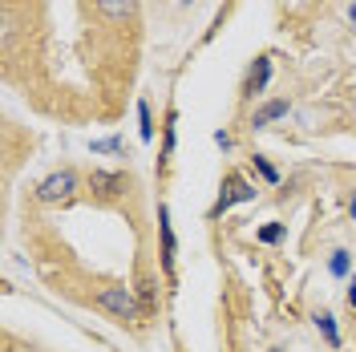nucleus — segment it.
<instances>
[{"label": "nucleus", "mask_w": 356, "mask_h": 352, "mask_svg": "<svg viewBox=\"0 0 356 352\" xmlns=\"http://www.w3.org/2000/svg\"><path fill=\"white\" fill-rule=\"evenodd\" d=\"M158 235H162V275L175 280V255H178V239H175V227H170V211L158 207Z\"/></svg>", "instance_id": "20e7f679"}, {"label": "nucleus", "mask_w": 356, "mask_h": 352, "mask_svg": "<svg viewBox=\"0 0 356 352\" xmlns=\"http://www.w3.org/2000/svg\"><path fill=\"white\" fill-rule=\"evenodd\" d=\"M178 110L175 106H170V110H166V126H162V158H158V166H166V162H170V154H175V142H178Z\"/></svg>", "instance_id": "1a4fd4ad"}, {"label": "nucleus", "mask_w": 356, "mask_h": 352, "mask_svg": "<svg viewBox=\"0 0 356 352\" xmlns=\"http://www.w3.org/2000/svg\"><path fill=\"white\" fill-rule=\"evenodd\" d=\"M182 4H191V0H182Z\"/></svg>", "instance_id": "4be33fe9"}, {"label": "nucleus", "mask_w": 356, "mask_h": 352, "mask_svg": "<svg viewBox=\"0 0 356 352\" xmlns=\"http://www.w3.org/2000/svg\"><path fill=\"white\" fill-rule=\"evenodd\" d=\"M251 198H255V186H251V182H247V178L239 175V170H231V175L222 178V191H219L215 207H211L207 215H211V219H219V215H227V211H231L235 202H251Z\"/></svg>", "instance_id": "f03ea898"}, {"label": "nucleus", "mask_w": 356, "mask_h": 352, "mask_svg": "<svg viewBox=\"0 0 356 352\" xmlns=\"http://www.w3.org/2000/svg\"><path fill=\"white\" fill-rule=\"evenodd\" d=\"M73 191H77V175L73 170H57V175H49L37 186V198L41 202H65V198H73Z\"/></svg>", "instance_id": "7ed1b4c3"}, {"label": "nucleus", "mask_w": 356, "mask_h": 352, "mask_svg": "<svg viewBox=\"0 0 356 352\" xmlns=\"http://www.w3.org/2000/svg\"><path fill=\"white\" fill-rule=\"evenodd\" d=\"M284 235H288V223H267V227L255 231V239H259V243H280Z\"/></svg>", "instance_id": "ddd939ff"}, {"label": "nucleus", "mask_w": 356, "mask_h": 352, "mask_svg": "<svg viewBox=\"0 0 356 352\" xmlns=\"http://www.w3.org/2000/svg\"><path fill=\"white\" fill-rule=\"evenodd\" d=\"M271 81V57H255V65L247 73V86H243V97H259Z\"/></svg>", "instance_id": "0eeeda50"}, {"label": "nucleus", "mask_w": 356, "mask_h": 352, "mask_svg": "<svg viewBox=\"0 0 356 352\" xmlns=\"http://www.w3.org/2000/svg\"><path fill=\"white\" fill-rule=\"evenodd\" d=\"M288 97H275V102H267V106H259V110L251 113V130H267L271 122H280V118H288Z\"/></svg>", "instance_id": "423d86ee"}, {"label": "nucleus", "mask_w": 356, "mask_h": 352, "mask_svg": "<svg viewBox=\"0 0 356 352\" xmlns=\"http://www.w3.org/2000/svg\"><path fill=\"white\" fill-rule=\"evenodd\" d=\"M215 146H219V150H231V146H235V138H231L227 130H219V134H215Z\"/></svg>", "instance_id": "f3484780"}, {"label": "nucleus", "mask_w": 356, "mask_h": 352, "mask_svg": "<svg viewBox=\"0 0 356 352\" xmlns=\"http://www.w3.org/2000/svg\"><path fill=\"white\" fill-rule=\"evenodd\" d=\"M348 215H353V223H356V191H353V198H348Z\"/></svg>", "instance_id": "6ab92c4d"}, {"label": "nucleus", "mask_w": 356, "mask_h": 352, "mask_svg": "<svg viewBox=\"0 0 356 352\" xmlns=\"http://www.w3.org/2000/svg\"><path fill=\"white\" fill-rule=\"evenodd\" d=\"M251 166L259 170V178H264V182H271V186L280 182V170H275V166H271V162H267L264 154H255V158H251Z\"/></svg>", "instance_id": "2eb2a0df"}, {"label": "nucleus", "mask_w": 356, "mask_h": 352, "mask_svg": "<svg viewBox=\"0 0 356 352\" xmlns=\"http://www.w3.org/2000/svg\"><path fill=\"white\" fill-rule=\"evenodd\" d=\"M138 134H142V142H154V118H150V102L146 97L138 102Z\"/></svg>", "instance_id": "9b49d317"}, {"label": "nucleus", "mask_w": 356, "mask_h": 352, "mask_svg": "<svg viewBox=\"0 0 356 352\" xmlns=\"http://www.w3.org/2000/svg\"><path fill=\"white\" fill-rule=\"evenodd\" d=\"M348 308H356V275H353V284H348Z\"/></svg>", "instance_id": "a211bd4d"}, {"label": "nucleus", "mask_w": 356, "mask_h": 352, "mask_svg": "<svg viewBox=\"0 0 356 352\" xmlns=\"http://www.w3.org/2000/svg\"><path fill=\"white\" fill-rule=\"evenodd\" d=\"M89 150L93 154H118L122 150V138H97V142H89Z\"/></svg>", "instance_id": "dca6fc26"}, {"label": "nucleus", "mask_w": 356, "mask_h": 352, "mask_svg": "<svg viewBox=\"0 0 356 352\" xmlns=\"http://www.w3.org/2000/svg\"><path fill=\"white\" fill-rule=\"evenodd\" d=\"M97 308L102 312H110L113 320H122V324H130V320H138V312H142V304H138V296H134L130 287H122V284H110V287H102L97 296Z\"/></svg>", "instance_id": "f257e3e1"}, {"label": "nucleus", "mask_w": 356, "mask_h": 352, "mask_svg": "<svg viewBox=\"0 0 356 352\" xmlns=\"http://www.w3.org/2000/svg\"><path fill=\"white\" fill-rule=\"evenodd\" d=\"M89 191L102 198H118L126 191V175H118V170H93L89 175Z\"/></svg>", "instance_id": "39448f33"}, {"label": "nucleus", "mask_w": 356, "mask_h": 352, "mask_svg": "<svg viewBox=\"0 0 356 352\" xmlns=\"http://www.w3.org/2000/svg\"><path fill=\"white\" fill-rule=\"evenodd\" d=\"M316 328H320V336L328 340V349H340V328H336L332 312H316Z\"/></svg>", "instance_id": "9d476101"}, {"label": "nucleus", "mask_w": 356, "mask_h": 352, "mask_svg": "<svg viewBox=\"0 0 356 352\" xmlns=\"http://www.w3.org/2000/svg\"><path fill=\"white\" fill-rule=\"evenodd\" d=\"M271 352H284V349H271Z\"/></svg>", "instance_id": "412c9836"}, {"label": "nucleus", "mask_w": 356, "mask_h": 352, "mask_svg": "<svg viewBox=\"0 0 356 352\" xmlns=\"http://www.w3.org/2000/svg\"><path fill=\"white\" fill-rule=\"evenodd\" d=\"M353 24H356V4H353Z\"/></svg>", "instance_id": "aec40b11"}, {"label": "nucleus", "mask_w": 356, "mask_h": 352, "mask_svg": "<svg viewBox=\"0 0 356 352\" xmlns=\"http://www.w3.org/2000/svg\"><path fill=\"white\" fill-rule=\"evenodd\" d=\"M93 8L106 21H130L134 13H138V0H93Z\"/></svg>", "instance_id": "6e6552de"}, {"label": "nucleus", "mask_w": 356, "mask_h": 352, "mask_svg": "<svg viewBox=\"0 0 356 352\" xmlns=\"http://www.w3.org/2000/svg\"><path fill=\"white\" fill-rule=\"evenodd\" d=\"M138 300H142V312H158V291H154V280H142V284H138Z\"/></svg>", "instance_id": "f8f14e48"}, {"label": "nucleus", "mask_w": 356, "mask_h": 352, "mask_svg": "<svg viewBox=\"0 0 356 352\" xmlns=\"http://www.w3.org/2000/svg\"><path fill=\"white\" fill-rule=\"evenodd\" d=\"M348 267H353V255H348V251H332V259H328V271H332L336 280H344V275H348Z\"/></svg>", "instance_id": "4468645a"}]
</instances>
